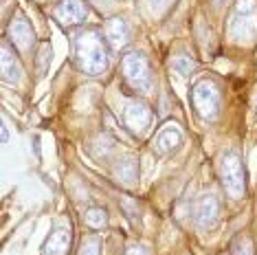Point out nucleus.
Listing matches in <instances>:
<instances>
[{
	"label": "nucleus",
	"instance_id": "39448f33",
	"mask_svg": "<svg viewBox=\"0 0 257 255\" xmlns=\"http://www.w3.org/2000/svg\"><path fill=\"white\" fill-rule=\"evenodd\" d=\"M121 117H123V123L132 135L141 137L152 123V110L141 99H125L121 106Z\"/></svg>",
	"mask_w": 257,
	"mask_h": 255
},
{
	"label": "nucleus",
	"instance_id": "6e6552de",
	"mask_svg": "<svg viewBox=\"0 0 257 255\" xmlns=\"http://www.w3.org/2000/svg\"><path fill=\"white\" fill-rule=\"evenodd\" d=\"M7 33H9L11 44H14L16 49H20V51H31V46L36 44V33H33L29 20L22 14H16L14 18H11Z\"/></svg>",
	"mask_w": 257,
	"mask_h": 255
},
{
	"label": "nucleus",
	"instance_id": "4be33fe9",
	"mask_svg": "<svg viewBox=\"0 0 257 255\" xmlns=\"http://www.w3.org/2000/svg\"><path fill=\"white\" fill-rule=\"evenodd\" d=\"M9 139V132H7V123H3V143H7Z\"/></svg>",
	"mask_w": 257,
	"mask_h": 255
},
{
	"label": "nucleus",
	"instance_id": "4468645a",
	"mask_svg": "<svg viewBox=\"0 0 257 255\" xmlns=\"http://www.w3.org/2000/svg\"><path fill=\"white\" fill-rule=\"evenodd\" d=\"M169 66H172V71H176L180 77H189V75L196 71V60L191 55H187V53H180V55L172 57Z\"/></svg>",
	"mask_w": 257,
	"mask_h": 255
},
{
	"label": "nucleus",
	"instance_id": "f8f14e48",
	"mask_svg": "<svg viewBox=\"0 0 257 255\" xmlns=\"http://www.w3.org/2000/svg\"><path fill=\"white\" fill-rule=\"evenodd\" d=\"M257 33V14H235L231 22V36L244 42V40H253Z\"/></svg>",
	"mask_w": 257,
	"mask_h": 255
},
{
	"label": "nucleus",
	"instance_id": "dca6fc26",
	"mask_svg": "<svg viewBox=\"0 0 257 255\" xmlns=\"http://www.w3.org/2000/svg\"><path fill=\"white\" fill-rule=\"evenodd\" d=\"M84 220L90 229H103L108 224V213L101 207H90V209H86Z\"/></svg>",
	"mask_w": 257,
	"mask_h": 255
},
{
	"label": "nucleus",
	"instance_id": "aec40b11",
	"mask_svg": "<svg viewBox=\"0 0 257 255\" xmlns=\"http://www.w3.org/2000/svg\"><path fill=\"white\" fill-rule=\"evenodd\" d=\"M174 0H150V7L154 14H165V11L172 7Z\"/></svg>",
	"mask_w": 257,
	"mask_h": 255
},
{
	"label": "nucleus",
	"instance_id": "9d476101",
	"mask_svg": "<svg viewBox=\"0 0 257 255\" xmlns=\"http://www.w3.org/2000/svg\"><path fill=\"white\" fill-rule=\"evenodd\" d=\"M68 248H71V229L55 224L42 246V255H66Z\"/></svg>",
	"mask_w": 257,
	"mask_h": 255
},
{
	"label": "nucleus",
	"instance_id": "20e7f679",
	"mask_svg": "<svg viewBox=\"0 0 257 255\" xmlns=\"http://www.w3.org/2000/svg\"><path fill=\"white\" fill-rule=\"evenodd\" d=\"M121 71H123V79L132 90L148 95L154 88V77H152L150 64L141 53H127L121 60Z\"/></svg>",
	"mask_w": 257,
	"mask_h": 255
},
{
	"label": "nucleus",
	"instance_id": "f3484780",
	"mask_svg": "<svg viewBox=\"0 0 257 255\" xmlns=\"http://www.w3.org/2000/svg\"><path fill=\"white\" fill-rule=\"evenodd\" d=\"M231 255H255L253 251V242L246 235H237L231 244Z\"/></svg>",
	"mask_w": 257,
	"mask_h": 255
},
{
	"label": "nucleus",
	"instance_id": "1a4fd4ad",
	"mask_svg": "<svg viewBox=\"0 0 257 255\" xmlns=\"http://www.w3.org/2000/svg\"><path fill=\"white\" fill-rule=\"evenodd\" d=\"M183 146V132L176 125H165L159 130V135L152 139V150L159 156H169Z\"/></svg>",
	"mask_w": 257,
	"mask_h": 255
},
{
	"label": "nucleus",
	"instance_id": "ddd939ff",
	"mask_svg": "<svg viewBox=\"0 0 257 255\" xmlns=\"http://www.w3.org/2000/svg\"><path fill=\"white\" fill-rule=\"evenodd\" d=\"M3 79L7 84H18L22 79V66L16 60V53L11 51L9 42H3Z\"/></svg>",
	"mask_w": 257,
	"mask_h": 255
},
{
	"label": "nucleus",
	"instance_id": "f257e3e1",
	"mask_svg": "<svg viewBox=\"0 0 257 255\" xmlns=\"http://www.w3.org/2000/svg\"><path fill=\"white\" fill-rule=\"evenodd\" d=\"M75 62L86 75H103L108 71V40L97 29H84L75 36Z\"/></svg>",
	"mask_w": 257,
	"mask_h": 255
},
{
	"label": "nucleus",
	"instance_id": "2eb2a0df",
	"mask_svg": "<svg viewBox=\"0 0 257 255\" xmlns=\"http://www.w3.org/2000/svg\"><path fill=\"white\" fill-rule=\"evenodd\" d=\"M114 174L123 185H132L134 181H137V176H139V167H137V163H134L132 159H125V161H121V163L116 165Z\"/></svg>",
	"mask_w": 257,
	"mask_h": 255
},
{
	"label": "nucleus",
	"instance_id": "423d86ee",
	"mask_svg": "<svg viewBox=\"0 0 257 255\" xmlns=\"http://www.w3.org/2000/svg\"><path fill=\"white\" fill-rule=\"evenodd\" d=\"M194 224L200 231H209L220 222V200L213 194H202L191 207Z\"/></svg>",
	"mask_w": 257,
	"mask_h": 255
},
{
	"label": "nucleus",
	"instance_id": "6ab92c4d",
	"mask_svg": "<svg viewBox=\"0 0 257 255\" xmlns=\"http://www.w3.org/2000/svg\"><path fill=\"white\" fill-rule=\"evenodd\" d=\"M51 57H53V49H51V44H49V42L40 44V49H38V62H40V71H44V68H46V64L51 62Z\"/></svg>",
	"mask_w": 257,
	"mask_h": 255
},
{
	"label": "nucleus",
	"instance_id": "7ed1b4c3",
	"mask_svg": "<svg viewBox=\"0 0 257 255\" xmlns=\"http://www.w3.org/2000/svg\"><path fill=\"white\" fill-rule=\"evenodd\" d=\"M191 103H194V110L198 112V117H202L204 121H215L220 114V88L213 79H198V82L191 86Z\"/></svg>",
	"mask_w": 257,
	"mask_h": 255
},
{
	"label": "nucleus",
	"instance_id": "0eeeda50",
	"mask_svg": "<svg viewBox=\"0 0 257 255\" xmlns=\"http://www.w3.org/2000/svg\"><path fill=\"white\" fill-rule=\"evenodd\" d=\"M55 20L64 27H75L81 25L88 16V7H86V0H60V5L53 11Z\"/></svg>",
	"mask_w": 257,
	"mask_h": 255
},
{
	"label": "nucleus",
	"instance_id": "9b49d317",
	"mask_svg": "<svg viewBox=\"0 0 257 255\" xmlns=\"http://www.w3.org/2000/svg\"><path fill=\"white\" fill-rule=\"evenodd\" d=\"M103 36H106L110 49L121 51L127 42H130V27L125 25V20L112 18V20L106 22V27H103Z\"/></svg>",
	"mask_w": 257,
	"mask_h": 255
},
{
	"label": "nucleus",
	"instance_id": "412c9836",
	"mask_svg": "<svg viewBox=\"0 0 257 255\" xmlns=\"http://www.w3.org/2000/svg\"><path fill=\"white\" fill-rule=\"evenodd\" d=\"M123 255H148V251H145V246H141V244H130Z\"/></svg>",
	"mask_w": 257,
	"mask_h": 255
},
{
	"label": "nucleus",
	"instance_id": "f03ea898",
	"mask_svg": "<svg viewBox=\"0 0 257 255\" xmlns=\"http://www.w3.org/2000/svg\"><path fill=\"white\" fill-rule=\"evenodd\" d=\"M218 174H220L222 187L229 194V198H233V200L244 198V194H246V170H244L242 159H239L237 152L222 154Z\"/></svg>",
	"mask_w": 257,
	"mask_h": 255
},
{
	"label": "nucleus",
	"instance_id": "a211bd4d",
	"mask_svg": "<svg viewBox=\"0 0 257 255\" xmlns=\"http://www.w3.org/2000/svg\"><path fill=\"white\" fill-rule=\"evenodd\" d=\"M79 255H101V242H99V237H84Z\"/></svg>",
	"mask_w": 257,
	"mask_h": 255
}]
</instances>
